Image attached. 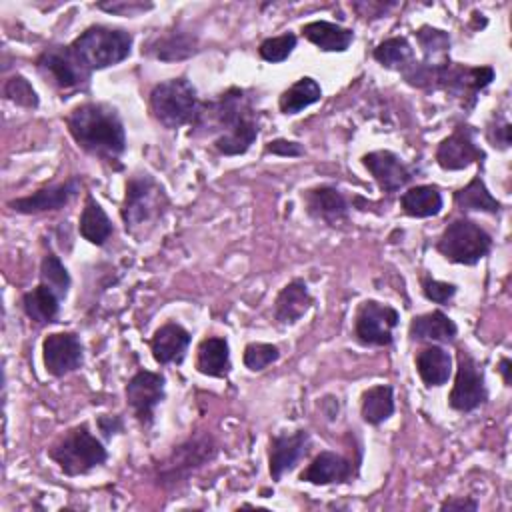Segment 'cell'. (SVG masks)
Segmentation results:
<instances>
[{"instance_id":"cell-11","label":"cell","mask_w":512,"mask_h":512,"mask_svg":"<svg viewBox=\"0 0 512 512\" xmlns=\"http://www.w3.org/2000/svg\"><path fill=\"white\" fill-rule=\"evenodd\" d=\"M126 404L142 428H150L156 420V408L166 398V376L162 372L138 370L124 386Z\"/></svg>"},{"instance_id":"cell-44","label":"cell","mask_w":512,"mask_h":512,"mask_svg":"<svg viewBox=\"0 0 512 512\" xmlns=\"http://www.w3.org/2000/svg\"><path fill=\"white\" fill-rule=\"evenodd\" d=\"M478 500H474V498H470V496H450V498H446L442 504H440V510L442 512H466V510H470V512H474V510H478Z\"/></svg>"},{"instance_id":"cell-7","label":"cell","mask_w":512,"mask_h":512,"mask_svg":"<svg viewBox=\"0 0 512 512\" xmlns=\"http://www.w3.org/2000/svg\"><path fill=\"white\" fill-rule=\"evenodd\" d=\"M492 236L476 220L454 218L436 240V252L452 264L476 266L492 250Z\"/></svg>"},{"instance_id":"cell-43","label":"cell","mask_w":512,"mask_h":512,"mask_svg":"<svg viewBox=\"0 0 512 512\" xmlns=\"http://www.w3.org/2000/svg\"><path fill=\"white\" fill-rule=\"evenodd\" d=\"M96 426H98L100 434H102L106 440H110L112 436L124 432V420H122V416H118V414H98V416H96Z\"/></svg>"},{"instance_id":"cell-42","label":"cell","mask_w":512,"mask_h":512,"mask_svg":"<svg viewBox=\"0 0 512 512\" xmlns=\"http://www.w3.org/2000/svg\"><path fill=\"white\" fill-rule=\"evenodd\" d=\"M98 10H104L108 14L114 16H138L146 10H152L154 4L152 2H138V0H120V2H98L96 4Z\"/></svg>"},{"instance_id":"cell-40","label":"cell","mask_w":512,"mask_h":512,"mask_svg":"<svg viewBox=\"0 0 512 512\" xmlns=\"http://www.w3.org/2000/svg\"><path fill=\"white\" fill-rule=\"evenodd\" d=\"M510 132H512V126L506 118L502 116H496L486 124V140L492 148L496 150H508L510 148Z\"/></svg>"},{"instance_id":"cell-2","label":"cell","mask_w":512,"mask_h":512,"mask_svg":"<svg viewBox=\"0 0 512 512\" xmlns=\"http://www.w3.org/2000/svg\"><path fill=\"white\" fill-rule=\"evenodd\" d=\"M64 122L78 148L120 168V158L126 152V128L114 106L106 102H82L66 114Z\"/></svg>"},{"instance_id":"cell-12","label":"cell","mask_w":512,"mask_h":512,"mask_svg":"<svg viewBox=\"0 0 512 512\" xmlns=\"http://www.w3.org/2000/svg\"><path fill=\"white\" fill-rule=\"evenodd\" d=\"M38 72L58 90L86 88L92 72L74 56L70 46L52 44L44 48L36 58Z\"/></svg>"},{"instance_id":"cell-26","label":"cell","mask_w":512,"mask_h":512,"mask_svg":"<svg viewBox=\"0 0 512 512\" xmlns=\"http://www.w3.org/2000/svg\"><path fill=\"white\" fill-rule=\"evenodd\" d=\"M198 38L196 34L188 32V30H170L164 32L162 36L154 38L148 46H146V54L154 56L156 60L162 62H176V60H186L190 56H194L198 52Z\"/></svg>"},{"instance_id":"cell-30","label":"cell","mask_w":512,"mask_h":512,"mask_svg":"<svg viewBox=\"0 0 512 512\" xmlns=\"http://www.w3.org/2000/svg\"><path fill=\"white\" fill-rule=\"evenodd\" d=\"M454 204L462 212L498 214L502 210V202L488 190V186L480 174L472 176L466 186H462L454 192Z\"/></svg>"},{"instance_id":"cell-39","label":"cell","mask_w":512,"mask_h":512,"mask_svg":"<svg viewBox=\"0 0 512 512\" xmlns=\"http://www.w3.org/2000/svg\"><path fill=\"white\" fill-rule=\"evenodd\" d=\"M420 288H422V294L426 300L440 304V306L448 304L458 292V286L454 282H444V280L432 278L430 274L420 276Z\"/></svg>"},{"instance_id":"cell-35","label":"cell","mask_w":512,"mask_h":512,"mask_svg":"<svg viewBox=\"0 0 512 512\" xmlns=\"http://www.w3.org/2000/svg\"><path fill=\"white\" fill-rule=\"evenodd\" d=\"M40 282L50 286L62 300L68 296L72 278L60 256H56L54 252H46L40 260Z\"/></svg>"},{"instance_id":"cell-4","label":"cell","mask_w":512,"mask_h":512,"mask_svg":"<svg viewBox=\"0 0 512 512\" xmlns=\"http://www.w3.org/2000/svg\"><path fill=\"white\" fill-rule=\"evenodd\" d=\"M168 206V196L160 182L144 172L132 174L124 184V198L120 206V218L124 222L126 232L134 236H142L162 218Z\"/></svg>"},{"instance_id":"cell-32","label":"cell","mask_w":512,"mask_h":512,"mask_svg":"<svg viewBox=\"0 0 512 512\" xmlns=\"http://www.w3.org/2000/svg\"><path fill=\"white\" fill-rule=\"evenodd\" d=\"M320 98H322V88L318 80H314L312 76H302L280 94L278 110L284 116H294L306 110L308 106L320 102Z\"/></svg>"},{"instance_id":"cell-37","label":"cell","mask_w":512,"mask_h":512,"mask_svg":"<svg viewBox=\"0 0 512 512\" xmlns=\"http://www.w3.org/2000/svg\"><path fill=\"white\" fill-rule=\"evenodd\" d=\"M2 94L6 100H10L16 106L28 108V110H36L40 106V96L34 90V86L30 84V80L22 74H14L10 76L4 86H2Z\"/></svg>"},{"instance_id":"cell-19","label":"cell","mask_w":512,"mask_h":512,"mask_svg":"<svg viewBox=\"0 0 512 512\" xmlns=\"http://www.w3.org/2000/svg\"><path fill=\"white\" fill-rule=\"evenodd\" d=\"M358 464L334 450L318 452L310 464L298 474L300 482H308L314 486H330V484H348L356 478Z\"/></svg>"},{"instance_id":"cell-41","label":"cell","mask_w":512,"mask_h":512,"mask_svg":"<svg viewBox=\"0 0 512 512\" xmlns=\"http://www.w3.org/2000/svg\"><path fill=\"white\" fill-rule=\"evenodd\" d=\"M304 144L296 142V140H288V138H274L268 140L262 148L264 156H280V158H300L304 156Z\"/></svg>"},{"instance_id":"cell-5","label":"cell","mask_w":512,"mask_h":512,"mask_svg":"<svg viewBox=\"0 0 512 512\" xmlns=\"http://www.w3.org/2000/svg\"><path fill=\"white\" fill-rule=\"evenodd\" d=\"M134 38L128 30L92 24L82 30L68 46L86 70H106L124 62L132 52Z\"/></svg>"},{"instance_id":"cell-28","label":"cell","mask_w":512,"mask_h":512,"mask_svg":"<svg viewBox=\"0 0 512 512\" xmlns=\"http://www.w3.org/2000/svg\"><path fill=\"white\" fill-rule=\"evenodd\" d=\"M60 302L62 298L46 284L38 282L32 290L22 294V310L28 316V320H32L38 326L44 324H52L56 322L58 314H60Z\"/></svg>"},{"instance_id":"cell-6","label":"cell","mask_w":512,"mask_h":512,"mask_svg":"<svg viewBox=\"0 0 512 512\" xmlns=\"http://www.w3.org/2000/svg\"><path fill=\"white\" fill-rule=\"evenodd\" d=\"M200 98L194 84L186 76H176L154 84L148 96L152 118L166 130H178L194 124L200 110Z\"/></svg>"},{"instance_id":"cell-21","label":"cell","mask_w":512,"mask_h":512,"mask_svg":"<svg viewBox=\"0 0 512 512\" xmlns=\"http://www.w3.org/2000/svg\"><path fill=\"white\" fill-rule=\"evenodd\" d=\"M312 304L314 296L310 294L306 280L294 278L286 282L274 298V320L280 326H294L306 316Z\"/></svg>"},{"instance_id":"cell-31","label":"cell","mask_w":512,"mask_h":512,"mask_svg":"<svg viewBox=\"0 0 512 512\" xmlns=\"http://www.w3.org/2000/svg\"><path fill=\"white\" fill-rule=\"evenodd\" d=\"M394 410V388L390 384H374L360 396V416L370 426L384 424L392 418Z\"/></svg>"},{"instance_id":"cell-13","label":"cell","mask_w":512,"mask_h":512,"mask_svg":"<svg viewBox=\"0 0 512 512\" xmlns=\"http://www.w3.org/2000/svg\"><path fill=\"white\" fill-rule=\"evenodd\" d=\"M478 130L470 124H456V128L438 142L434 160L442 170L456 172L470 164H482L486 160L484 148L476 142Z\"/></svg>"},{"instance_id":"cell-16","label":"cell","mask_w":512,"mask_h":512,"mask_svg":"<svg viewBox=\"0 0 512 512\" xmlns=\"http://www.w3.org/2000/svg\"><path fill=\"white\" fill-rule=\"evenodd\" d=\"M80 192V178L70 176L64 182L42 186L34 190L32 194L18 196L8 200V208L16 214L32 216V214H44V212H56L68 206Z\"/></svg>"},{"instance_id":"cell-24","label":"cell","mask_w":512,"mask_h":512,"mask_svg":"<svg viewBox=\"0 0 512 512\" xmlns=\"http://www.w3.org/2000/svg\"><path fill=\"white\" fill-rule=\"evenodd\" d=\"M194 366L210 378H226L232 370L230 344L224 336H206L198 342Z\"/></svg>"},{"instance_id":"cell-36","label":"cell","mask_w":512,"mask_h":512,"mask_svg":"<svg viewBox=\"0 0 512 512\" xmlns=\"http://www.w3.org/2000/svg\"><path fill=\"white\" fill-rule=\"evenodd\" d=\"M298 44V36L294 32H282L278 36H268L260 42L258 46V56L264 60V62H270V64H280L284 60L290 58V54L294 52Z\"/></svg>"},{"instance_id":"cell-10","label":"cell","mask_w":512,"mask_h":512,"mask_svg":"<svg viewBox=\"0 0 512 512\" xmlns=\"http://www.w3.org/2000/svg\"><path fill=\"white\" fill-rule=\"evenodd\" d=\"M400 312L378 300H362L354 312V340L366 348H384L394 342Z\"/></svg>"},{"instance_id":"cell-25","label":"cell","mask_w":512,"mask_h":512,"mask_svg":"<svg viewBox=\"0 0 512 512\" xmlns=\"http://www.w3.org/2000/svg\"><path fill=\"white\" fill-rule=\"evenodd\" d=\"M300 34L322 52H346L354 42V30L330 20H312L302 24Z\"/></svg>"},{"instance_id":"cell-17","label":"cell","mask_w":512,"mask_h":512,"mask_svg":"<svg viewBox=\"0 0 512 512\" xmlns=\"http://www.w3.org/2000/svg\"><path fill=\"white\" fill-rule=\"evenodd\" d=\"M360 162L370 172V176L374 178L378 188L386 194L398 192L404 186H408L414 180L416 172H418V168L410 166L396 152L386 150V148L366 152L360 158Z\"/></svg>"},{"instance_id":"cell-23","label":"cell","mask_w":512,"mask_h":512,"mask_svg":"<svg viewBox=\"0 0 512 512\" xmlns=\"http://www.w3.org/2000/svg\"><path fill=\"white\" fill-rule=\"evenodd\" d=\"M416 374L426 388L444 386L452 376V356L442 344H426L414 356Z\"/></svg>"},{"instance_id":"cell-27","label":"cell","mask_w":512,"mask_h":512,"mask_svg":"<svg viewBox=\"0 0 512 512\" xmlns=\"http://www.w3.org/2000/svg\"><path fill=\"white\" fill-rule=\"evenodd\" d=\"M78 232L86 242L94 246H104L114 234V224L110 216L90 192H86L84 196V206L78 220Z\"/></svg>"},{"instance_id":"cell-14","label":"cell","mask_w":512,"mask_h":512,"mask_svg":"<svg viewBox=\"0 0 512 512\" xmlns=\"http://www.w3.org/2000/svg\"><path fill=\"white\" fill-rule=\"evenodd\" d=\"M42 362L50 376L64 378L84 364V344L76 332H50L42 340Z\"/></svg>"},{"instance_id":"cell-8","label":"cell","mask_w":512,"mask_h":512,"mask_svg":"<svg viewBox=\"0 0 512 512\" xmlns=\"http://www.w3.org/2000/svg\"><path fill=\"white\" fill-rule=\"evenodd\" d=\"M488 386L482 364L472 356L468 348L456 352L454 384L448 394V406L456 412L468 414L488 402Z\"/></svg>"},{"instance_id":"cell-45","label":"cell","mask_w":512,"mask_h":512,"mask_svg":"<svg viewBox=\"0 0 512 512\" xmlns=\"http://www.w3.org/2000/svg\"><path fill=\"white\" fill-rule=\"evenodd\" d=\"M496 370L498 374L502 376V382L504 386H512V360L508 356H502L496 364Z\"/></svg>"},{"instance_id":"cell-1","label":"cell","mask_w":512,"mask_h":512,"mask_svg":"<svg viewBox=\"0 0 512 512\" xmlns=\"http://www.w3.org/2000/svg\"><path fill=\"white\" fill-rule=\"evenodd\" d=\"M190 134L212 136V148L222 156L246 154L260 134V120L250 92L230 86L216 98L200 102Z\"/></svg>"},{"instance_id":"cell-22","label":"cell","mask_w":512,"mask_h":512,"mask_svg":"<svg viewBox=\"0 0 512 512\" xmlns=\"http://www.w3.org/2000/svg\"><path fill=\"white\" fill-rule=\"evenodd\" d=\"M456 336H458L456 322L438 308L424 314H416L408 324V338L416 342L452 344Z\"/></svg>"},{"instance_id":"cell-20","label":"cell","mask_w":512,"mask_h":512,"mask_svg":"<svg viewBox=\"0 0 512 512\" xmlns=\"http://www.w3.org/2000/svg\"><path fill=\"white\" fill-rule=\"evenodd\" d=\"M192 342V334L178 322H164L158 326L150 338V352L156 364H182L186 360L188 348Z\"/></svg>"},{"instance_id":"cell-3","label":"cell","mask_w":512,"mask_h":512,"mask_svg":"<svg viewBox=\"0 0 512 512\" xmlns=\"http://www.w3.org/2000/svg\"><path fill=\"white\" fill-rule=\"evenodd\" d=\"M46 454L60 472L70 478L90 474L108 460L104 442L92 432L88 422L68 428L54 444H50Z\"/></svg>"},{"instance_id":"cell-33","label":"cell","mask_w":512,"mask_h":512,"mask_svg":"<svg viewBox=\"0 0 512 512\" xmlns=\"http://www.w3.org/2000/svg\"><path fill=\"white\" fill-rule=\"evenodd\" d=\"M416 42L422 50V64H428V66H440L444 62H448V54H450V34L446 30H440V28H434V26H420L416 32Z\"/></svg>"},{"instance_id":"cell-15","label":"cell","mask_w":512,"mask_h":512,"mask_svg":"<svg viewBox=\"0 0 512 512\" xmlns=\"http://www.w3.org/2000/svg\"><path fill=\"white\" fill-rule=\"evenodd\" d=\"M312 444L310 432L298 428L292 432H278L268 442V474L272 482H280L284 474L292 472L298 462L308 454Z\"/></svg>"},{"instance_id":"cell-38","label":"cell","mask_w":512,"mask_h":512,"mask_svg":"<svg viewBox=\"0 0 512 512\" xmlns=\"http://www.w3.org/2000/svg\"><path fill=\"white\" fill-rule=\"evenodd\" d=\"M280 348L272 342H248L242 352V364L250 372H262L270 364L278 362Z\"/></svg>"},{"instance_id":"cell-29","label":"cell","mask_w":512,"mask_h":512,"mask_svg":"<svg viewBox=\"0 0 512 512\" xmlns=\"http://www.w3.org/2000/svg\"><path fill=\"white\" fill-rule=\"evenodd\" d=\"M400 208L410 218H432L444 208V198L434 184H416L402 192Z\"/></svg>"},{"instance_id":"cell-18","label":"cell","mask_w":512,"mask_h":512,"mask_svg":"<svg viewBox=\"0 0 512 512\" xmlns=\"http://www.w3.org/2000/svg\"><path fill=\"white\" fill-rule=\"evenodd\" d=\"M304 212L320 224L340 226L350 220V202L332 184H316L302 190Z\"/></svg>"},{"instance_id":"cell-9","label":"cell","mask_w":512,"mask_h":512,"mask_svg":"<svg viewBox=\"0 0 512 512\" xmlns=\"http://www.w3.org/2000/svg\"><path fill=\"white\" fill-rule=\"evenodd\" d=\"M218 446L210 434H196L184 440L180 446H174L172 454L158 466L160 486H176L184 482L192 472L216 458Z\"/></svg>"},{"instance_id":"cell-34","label":"cell","mask_w":512,"mask_h":512,"mask_svg":"<svg viewBox=\"0 0 512 512\" xmlns=\"http://www.w3.org/2000/svg\"><path fill=\"white\" fill-rule=\"evenodd\" d=\"M372 58L380 66L402 74L414 62V48L406 36H390L372 50Z\"/></svg>"}]
</instances>
